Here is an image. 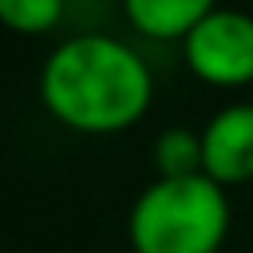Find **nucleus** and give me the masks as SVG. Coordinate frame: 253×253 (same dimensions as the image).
Wrapping results in <instances>:
<instances>
[{
	"instance_id": "obj_1",
	"label": "nucleus",
	"mask_w": 253,
	"mask_h": 253,
	"mask_svg": "<svg viewBox=\"0 0 253 253\" xmlns=\"http://www.w3.org/2000/svg\"><path fill=\"white\" fill-rule=\"evenodd\" d=\"M43 107L79 134H115L134 126L154 95L150 67L134 47L115 36H71L63 40L40 75Z\"/></svg>"
},
{
	"instance_id": "obj_2",
	"label": "nucleus",
	"mask_w": 253,
	"mask_h": 253,
	"mask_svg": "<svg viewBox=\"0 0 253 253\" xmlns=\"http://www.w3.org/2000/svg\"><path fill=\"white\" fill-rule=\"evenodd\" d=\"M134 253H217L229 233L225 190L206 178H158L150 182L126 221Z\"/></svg>"
},
{
	"instance_id": "obj_3",
	"label": "nucleus",
	"mask_w": 253,
	"mask_h": 253,
	"mask_svg": "<svg viewBox=\"0 0 253 253\" xmlns=\"http://www.w3.org/2000/svg\"><path fill=\"white\" fill-rule=\"evenodd\" d=\"M186 63L213 87L253 83V16L233 8H210V16L182 43Z\"/></svg>"
},
{
	"instance_id": "obj_4",
	"label": "nucleus",
	"mask_w": 253,
	"mask_h": 253,
	"mask_svg": "<svg viewBox=\"0 0 253 253\" xmlns=\"http://www.w3.org/2000/svg\"><path fill=\"white\" fill-rule=\"evenodd\" d=\"M202 174L217 186L253 178V103L217 111L202 130Z\"/></svg>"
},
{
	"instance_id": "obj_5",
	"label": "nucleus",
	"mask_w": 253,
	"mask_h": 253,
	"mask_svg": "<svg viewBox=\"0 0 253 253\" xmlns=\"http://www.w3.org/2000/svg\"><path fill=\"white\" fill-rule=\"evenodd\" d=\"M210 16L206 0H126V20L146 40H182Z\"/></svg>"
},
{
	"instance_id": "obj_6",
	"label": "nucleus",
	"mask_w": 253,
	"mask_h": 253,
	"mask_svg": "<svg viewBox=\"0 0 253 253\" xmlns=\"http://www.w3.org/2000/svg\"><path fill=\"white\" fill-rule=\"evenodd\" d=\"M154 166L162 178H194L202 174V134H190L186 126H170L154 142Z\"/></svg>"
},
{
	"instance_id": "obj_7",
	"label": "nucleus",
	"mask_w": 253,
	"mask_h": 253,
	"mask_svg": "<svg viewBox=\"0 0 253 253\" xmlns=\"http://www.w3.org/2000/svg\"><path fill=\"white\" fill-rule=\"evenodd\" d=\"M59 20H63V4L59 0H0V24L20 32V36L47 32Z\"/></svg>"
}]
</instances>
